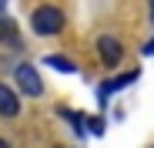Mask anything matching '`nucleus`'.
Listing matches in <instances>:
<instances>
[{"mask_svg":"<svg viewBox=\"0 0 154 148\" xmlns=\"http://www.w3.org/2000/svg\"><path fill=\"white\" fill-rule=\"evenodd\" d=\"M30 27L40 34V37H54L64 31V10L54 7V4H40L34 14H30Z\"/></svg>","mask_w":154,"mask_h":148,"instance_id":"nucleus-1","label":"nucleus"},{"mask_svg":"<svg viewBox=\"0 0 154 148\" xmlns=\"http://www.w3.org/2000/svg\"><path fill=\"white\" fill-rule=\"evenodd\" d=\"M14 81H17V88H20L23 94H30V98H40V94H44V81H40V74H37L34 64H17Z\"/></svg>","mask_w":154,"mask_h":148,"instance_id":"nucleus-2","label":"nucleus"},{"mask_svg":"<svg viewBox=\"0 0 154 148\" xmlns=\"http://www.w3.org/2000/svg\"><path fill=\"white\" fill-rule=\"evenodd\" d=\"M97 51H100V61H104L107 67H117L124 61V44L117 37H111V34H104V37L97 40Z\"/></svg>","mask_w":154,"mask_h":148,"instance_id":"nucleus-3","label":"nucleus"},{"mask_svg":"<svg viewBox=\"0 0 154 148\" xmlns=\"http://www.w3.org/2000/svg\"><path fill=\"white\" fill-rule=\"evenodd\" d=\"M20 114V98L10 84L0 81V118H17Z\"/></svg>","mask_w":154,"mask_h":148,"instance_id":"nucleus-4","label":"nucleus"},{"mask_svg":"<svg viewBox=\"0 0 154 148\" xmlns=\"http://www.w3.org/2000/svg\"><path fill=\"white\" fill-rule=\"evenodd\" d=\"M131 81H137V71H127V74H121V78H114V81H104V84H100V105H104L107 101V94H114V91H121L124 84H131Z\"/></svg>","mask_w":154,"mask_h":148,"instance_id":"nucleus-5","label":"nucleus"},{"mask_svg":"<svg viewBox=\"0 0 154 148\" xmlns=\"http://www.w3.org/2000/svg\"><path fill=\"white\" fill-rule=\"evenodd\" d=\"M44 64H47V67H54V71H67V74H77V64H74L67 54H47V57H44Z\"/></svg>","mask_w":154,"mask_h":148,"instance_id":"nucleus-6","label":"nucleus"},{"mask_svg":"<svg viewBox=\"0 0 154 148\" xmlns=\"http://www.w3.org/2000/svg\"><path fill=\"white\" fill-rule=\"evenodd\" d=\"M0 40H17V24H10L7 17H0Z\"/></svg>","mask_w":154,"mask_h":148,"instance_id":"nucleus-7","label":"nucleus"},{"mask_svg":"<svg viewBox=\"0 0 154 148\" xmlns=\"http://www.w3.org/2000/svg\"><path fill=\"white\" fill-rule=\"evenodd\" d=\"M60 114L70 121V125H74V131L77 135H84V121H81V114H77V111H67V108H60Z\"/></svg>","mask_w":154,"mask_h":148,"instance_id":"nucleus-8","label":"nucleus"},{"mask_svg":"<svg viewBox=\"0 0 154 148\" xmlns=\"http://www.w3.org/2000/svg\"><path fill=\"white\" fill-rule=\"evenodd\" d=\"M87 128H91L94 135H100V131H104V121H100V118H91V121H87Z\"/></svg>","mask_w":154,"mask_h":148,"instance_id":"nucleus-9","label":"nucleus"},{"mask_svg":"<svg viewBox=\"0 0 154 148\" xmlns=\"http://www.w3.org/2000/svg\"><path fill=\"white\" fill-rule=\"evenodd\" d=\"M141 54H144V57H151V54H154V37H151V40L141 47Z\"/></svg>","mask_w":154,"mask_h":148,"instance_id":"nucleus-10","label":"nucleus"},{"mask_svg":"<svg viewBox=\"0 0 154 148\" xmlns=\"http://www.w3.org/2000/svg\"><path fill=\"white\" fill-rule=\"evenodd\" d=\"M0 148H10V141H7V138H0Z\"/></svg>","mask_w":154,"mask_h":148,"instance_id":"nucleus-11","label":"nucleus"},{"mask_svg":"<svg viewBox=\"0 0 154 148\" xmlns=\"http://www.w3.org/2000/svg\"><path fill=\"white\" fill-rule=\"evenodd\" d=\"M151 20H154V0H151Z\"/></svg>","mask_w":154,"mask_h":148,"instance_id":"nucleus-12","label":"nucleus"}]
</instances>
